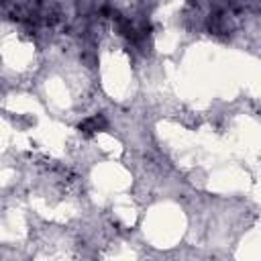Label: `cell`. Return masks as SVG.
I'll return each mask as SVG.
<instances>
[{"instance_id":"obj_1","label":"cell","mask_w":261,"mask_h":261,"mask_svg":"<svg viewBox=\"0 0 261 261\" xmlns=\"http://www.w3.org/2000/svg\"><path fill=\"white\" fill-rule=\"evenodd\" d=\"M102 128H106V118L102 114H94V116H90V118H86V120L80 122V130L84 135H92V133L102 130Z\"/></svg>"}]
</instances>
